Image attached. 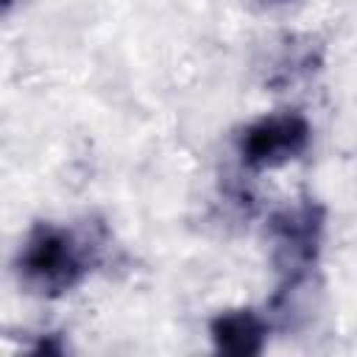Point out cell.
Instances as JSON below:
<instances>
[{"label": "cell", "instance_id": "cell-2", "mask_svg": "<svg viewBox=\"0 0 357 357\" xmlns=\"http://www.w3.org/2000/svg\"><path fill=\"white\" fill-rule=\"evenodd\" d=\"M273 259L284 276V287H298L312 265L318 262L321 237H324V209L315 201H301L273 215L271 220Z\"/></svg>", "mask_w": 357, "mask_h": 357}, {"label": "cell", "instance_id": "cell-5", "mask_svg": "<svg viewBox=\"0 0 357 357\" xmlns=\"http://www.w3.org/2000/svg\"><path fill=\"white\" fill-rule=\"evenodd\" d=\"M11 3H14V0H0V14H6V11L11 8Z\"/></svg>", "mask_w": 357, "mask_h": 357}, {"label": "cell", "instance_id": "cell-1", "mask_svg": "<svg viewBox=\"0 0 357 357\" xmlns=\"http://www.w3.org/2000/svg\"><path fill=\"white\" fill-rule=\"evenodd\" d=\"M89 271V243L59 223H36L17 254V273L22 284L47 298L70 293L86 279Z\"/></svg>", "mask_w": 357, "mask_h": 357}, {"label": "cell", "instance_id": "cell-4", "mask_svg": "<svg viewBox=\"0 0 357 357\" xmlns=\"http://www.w3.org/2000/svg\"><path fill=\"white\" fill-rule=\"evenodd\" d=\"M209 337H212L215 349L223 354L251 357L265 349L268 321L251 307L223 310L209 321Z\"/></svg>", "mask_w": 357, "mask_h": 357}, {"label": "cell", "instance_id": "cell-3", "mask_svg": "<svg viewBox=\"0 0 357 357\" xmlns=\"http://www.w3.org/2000/svg\"><path fill=\"white\" fill-rule=\"evenodd\" d=\"M310 142H312L310 120L296 109H284L248 123L237 139V151L245 167L273 170L298 159L310 148Z\"/></svg>", "mask_w": 357, "mask_h": 357}]
</instances>
